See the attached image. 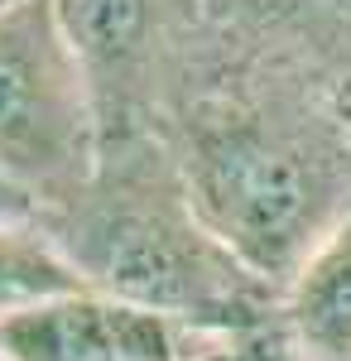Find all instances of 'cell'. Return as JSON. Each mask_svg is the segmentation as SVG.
<instances>
[{
  "label": "cell",
  "instance_id": "6da1fadb",
  "mask_svg": "<svg viewBox=\"0 0 351 361\" xmlns=\"http://www.w3.org/2000/svg\"><path fill=\"white\" fill-rule=\"evenodd\" d=\"M192 212L265 289H289L323 236L351 212V154L323 130L241 116L188 149Z\"/></svg>",
  "mask_w": 351,
  "mask_h": 361
},
{
  "label": "cell",
  "instance_id": "7a4b0ae2",
  "mask_svg": "<svg viewBox=\"0 0 351 361\" xmlns=\"http://www.w3.org/2000/svg\"><path fill=\"white\" fill-rule=\"evenodd\" d=\"M49 236L87 289L154 308L183 328H245L260 318L265 294H274L202 226L188 193L97 197L87 207H68Z\"/></svg>",
  "mask_w": 351,
  "mask_h": 361
},
{
  "label": "cell",
  "instance_id": "3957f363",
  "mask_svg": "<svg viewBox=\"0 0 351 361\" xmlns=\"http://www.w3.org/2000/svg\"><path fill=\"white\" fill-rule=\"evenodd\" d=\"M92 68L54 0L0 15V173L39 202L73 207L92 183Z\"/></svg>",
  "mask_w": 351,
  "mask_h": 361
},
{
  "label": "cell",
  "instance_id": "277c9868",
  "mask_svg": "<svg viewBox=\"0 0 351 361\" xmlns=\"http://www.w3.org/2000/svg\"><path fill=\"white\" fill-rule=\"evenodd\" d=\"M192 342L197 328L101 289H73L0 318L5 361H197Z\"/></svg>",
  "mask_w": 351,
  "mask_h": 361
},
{
  "label": "cell",
  "instance_id": "5b68a950",
  "mask_svg": "<svg viewBox=\"0 0 351 361\" xmlns=\"http://www.w3.org/2000/svg\"><path fill=\"white\" fill-rule=\"evenodd\" d=\"M284 333L303 361H351V212L284 289Z\"/></svg>",
  "mask_w": 351,
  "mask_h": 361
},
{
  "label": "cell",
  "instance_id": "8992f818",
  "mask_svg": "<svg viewBox=\"0 0 351 361\" xmlns=\"http://www.w3.org/2000/svg\"><path fill=\"white\" fill-rule=\"evenodd\" d=\"M87 289L73 260L39 222H0V318L34 308L44 299Z\"/></svg>",
  "mask_w": 351,
  "mask_h": 361
},
{
  "label": "cell",
  "instance_id": "52a82bcc",
  "mask_svg": "<svg viewBox=\"0 0 351 361\" xmlns=\"http://www.w3.org/2000/svg\"><path fill=\"white\" fill-rule=\"evenodd\" d=\"M63 29L73 34L78 54L87 68L97 58H116L135 49L140 29H144V0H54Z\"/></svg>",
  "mask_w": 351,
  "mask_h": 361
},
{
  "label": "cell",
  "instance_id": "ba28073f",
  "mask_svg": "<svg viewBox=\"0 0 351 361\" xmlns=\"http://www.w3.org/2000/svg\"><path fill=\"white\" fill-rule=\"evenodd\" d=\"M241 361H303L298 357V347L289 342V333H255L241 342Z\"/></svg>",
  "mask_w": 351,
  "mask_h": 361
},
{
  "label": "cell",
  "instance_id": "9c48e42d",
  "mask_svg": "<svg viewBox=\"0 0 351 361\" xmlns=\"http://www.w3.org/2000/svg\"><path fill=\"white\" fill-rule=\"evenodd\" d=\"M0 222H39V207H34V197L20 193L5 173H0Z\"/></svg>",
  "mask_w": 351,
  "mask_h": 361
},
{
  "label": "cell",
  "instance_id": "30bf717a",
  "mask_svg": "<svg viewBox=\"0 0 351 361\" xmlns=\"http://www.w3.org/2000/svg\"><path fill=\"white\" fill-rule=\"evenodd\" d=\"M15 5H25V0H0V15H5V10H15Z\"/></svg>",
  "mask_w": 351,
  "mask_h": 361
},
{
  "label": "cell",
  "instance_id": "8fae6325",
  "mask_svg": "<svg viewBox=\"0 0 351 361\" xmlns=\"http://www.w3.org/2000/svg\"><path fill=\"white\" fill-rule=\"evenodd\" d=\"M197 361H241V357H216V352H212V357H197Z\"/></svg>",
  "mask_w": 351,
  "mask_h": 361
},
{
  "label": "cell",
  "instance_id": "7c38bea8",
  "mask_svg": "<svg viewBox=\"0 0 351 361\" xmlns=\"http://www.w3.org/2000/svg\"><path fill=\"white\" fill-rule=\"evenodd\" d=\"M0 361H5V357H0Z\"/></svg>",
  "mask_w": 351,
  "mask_h": 361
}]
</instances>
